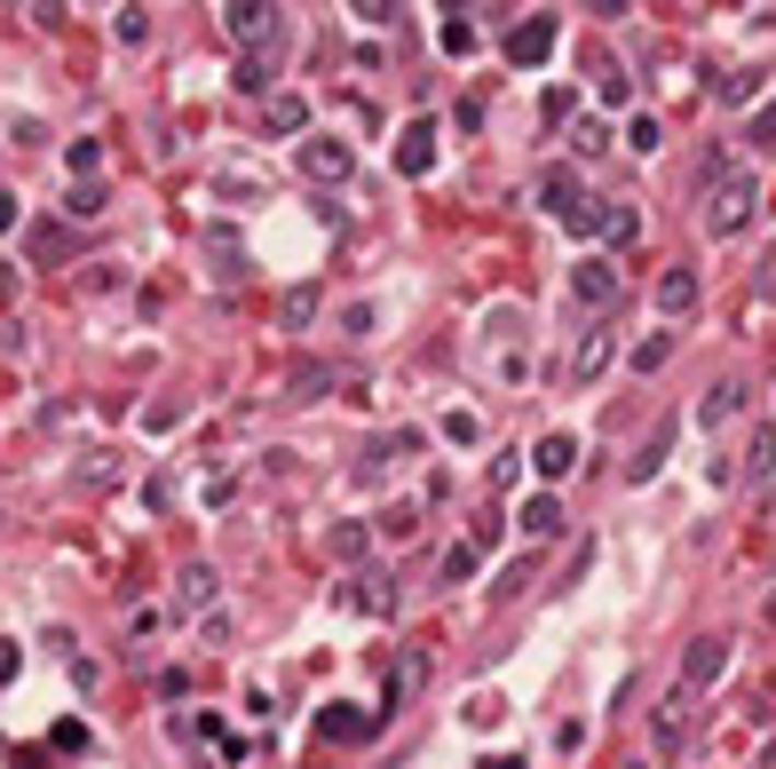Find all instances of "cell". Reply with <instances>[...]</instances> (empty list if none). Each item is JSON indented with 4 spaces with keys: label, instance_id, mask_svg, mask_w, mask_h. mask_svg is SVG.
<instances>
[{
    "label": "cell",
    "instance_id": "1",
    "mask_svg": "<svg viewBox=\"0 0 776 769\" xmlns=\"http://www.w3.org/2000/svg\"><path fill=\"white\" fill-rule=\"evenodd\" d=\"M697 198H705V207H697L705 215V239H737V230L753 222V207H761V183L745 175V167H729V175H714Z\"/></svg>",
    "mask_w": 776,
    "mask_h": 769
},
{
    "label": "cell",
    "instance_id": "2",
    "mask_svg": "<svg viewBox=\"0 0 776 769\" xmlns=\"http://www.w3.org/2000/svg\"><path fill=\"white\" fill-rule=\"evenodd\" d=\"M618 294H626L618 262H611V254H579V271H570V310L602 318V310H618Z\"/></svg>",
    "mask_w": 776,
    "mask_h": 769
},
{
    "label": "cell",
    "instance_id": "3",
    "mask_svg": "<svg viewBox=\"0 0 776 769\" xmlns=\"http://www.w3.org/2000/svg\"><path fill=\"white\" fill-rule=\"evenodd\" d=\"M563 222L579 230V239H634V215L618 207V198H579Z\"/></svg>",
    "mask_w": 776,
    "mask_h": 769
},
{
    "label": "cell",
    "instance_id": "4",
    "mask_svg": "<svg viewBox=\"0 0 776 769\" xmlns=\"http://www.w3.org/2000/svg\"><path fill=\"white\" fill-rule=\"evenodd\" d=\"M721 675H729V643H721V634H697V643H690V658H682V698L714 690Z\"/></svg>",
    "mask_w": 776,
    "mask_h": 769
},
{
    "label": "cell",
    "instance_id": "5",
    "mask_svg": "<svg viewBox=\"0 0 776 769\" xmlns=\"http://www.w3.org/2000/svg\"><path fill=\"white\" fill-rule=\"evenodd\" d=\"M373 714H364V707H349V698H333V707L317 714V738H333V746H364V738H373Z\"/></svg>",
    "mask_w": 776,
    "mask_h": 769
},
{
    "label": "cell",
    "instance_id": "6",
    "mask_svg": "<svg viewBox=\"0 0 776 769\" xmlns=\"http://www.w3.org/2000/svg\"><path fill=\"white\" fill-rule=\"evenodd\" d=\"M555 32H563L555 16H523V24L508 32V64H547V56H555Z\"/></svg>",
    "mask_w": 776,
    "mask_h": 769
},
{
    "label": "cell",
    "instance_id": "7",
    "mask_svg": "<svg viewBox=\"0 0 776 769\" xmlns=\"http://www.w3.org/2000/svg\"><path fill=\"white\" fill-rule=\"evenodd\" d=\"M673 428H682V421H673V413H665V421L650 428V437H642V452H634V460H626V484H650V477H658V468H665V452H673Z\"/></svg>",
    "mask_w": 776,
    "mask_h": 769
},
{
    "label": "cell",
    "instance_id": "8",
    "mask_svg": "<svg viewBox=\"0 0 776 769\" xmlns=\"http://www.w3.org/2000/svg\"><path fill=\"white\" fill-rule=\"evenodd\" d=\"M658 310L665 318L697 310V271H690V262H665V271H658Z\"/></svg>",
    "mask_w": 776,
    "mask_h": 769
},
{
    "label": "cell",
    "instance_id": "9",
    "mask_svg": "<svg viewBox=\"0 0 776 769\" xmlns=\"http://www.w3.org/2000/svg\"><path fill=\"white\" fill-rule=\"evenodd\" d=\"M396 167H404V175H428V167H436V119H413L396 136Z\"/></svg>",
    "mask_w": 776,
    "mask_h": 769
},
{
    "label": "cell",
    "instance_id": "10",
    "mask_svg": "<svg viewBox=\"0 0 776 769\" xmlns=\"http://www.w3.org/2000/svg\"><path fill=\"white\" fill-rule=\"evenodd\" d=\"M222 32H230V41H269V32H278V9H254V0H230V9H222Z\"/></svg>",
    "mask_w": 776,
    "mask_h": 769
},
{
    "label": "cell",
    "instance_id": "11",
    "mask_svg": "<svg viewBox=\"0 0 776 769\" xmlns=\"http://www.w3.org/2000/svg\"><path fill=\"white\" fill-rule=\"evenodd\" d=\"M682 730H690V698H682V690H673V698H665V707L650 714V738H658V754H673V746H682Z\"/></svg>",
    "mask_w": 776,
    "mask_h": 769
},
{
    "label": "cell",
    "instance_id": "12",
    "mask_svg": "<svg viewBox=\"0 0 776 769\" xmlns=\"http://www.w3.org/2000/svg\"><path fill=\"white\" fill-rule=\"evenodd\" d=\"M531 468H538V477H570V468H579V437H563V428H555V437H538Z\"/></svg>",
    "mask_w": 776,
    "mask_h": 769
},
{
    "label": "cell",
    "instance_id": "13",
    "mask_svg": "<svg viewBox=\"0 0 776 769\" xmlns=\"http://www.w3.org/2000/svg\"><path fill=\"white\" fill-rule=\"evenodd\" d=\"M301 167H310L317 183H341L357 159H349V144H301Z\"/></svg>",
    "mask_w": 776,
    "mask_h": 769
},
{
    "label": "cell",
    "instance_id": "14",
    "mask_svg": "<svg viewBox=\"0 0 776 769\" xmlns=\"http://www.w3.org/2000/svg\"><path fill=\"white\" fill-rule=\"evenodd\" d=\"M602 365H611V333H587V342L570 349V389H587V381L602 374Z\"/></svg>",
    "mask_w": 776,
    "mask_h": 769
},
{
    "label": "cell",
    "instance_id": "15",
    "mask_svg": "<svg viewBox=\"0 0 776 769\" xmlns=\"http://www.w3.org/2000/svg\"><path fill=\"white\" fill-rule=\"evenodd\" d=\"M262 127H269V136H301V127H310V104H301V95H269Z\"/></svg>",
    "mask_w": 776,
    "mask_h": 769
},
{
    "label": "cell",
    "instance_id": "16",
    "mask_svg": "<svg viewBox=\"0 0 776 769\" xmlns=\"http://www.w3.org/2000/svg\"><path fill=\"white\" fill-rule=\"evenodd\" d=\"M523 531H531V540H555V531H563V500H555V492L523 500Z\"/></svg>",
    "mask_w": 776,
    "mask_h": 769
},
{
    "label": "cell",
    "instance_id": "17",
    "mask_svg": "<svg viewBox=\"0 0 776 769\" xmlns=\"http://www.w3.org/2000/svg\"><path fill=\"white\" fill-rule=\"evenodd\" d=\"M737 413H745V381H721V389L697 405V421H705V428H721V421H737Z\"/></svg>",
    "mask_w": 776,
    "mask_h": 769
},
{
    "label": "cell",
    "instance_id": "18",
    "mask_svg": "<svg viewBox=\"0 0 776 769\" xmlns=\"http://www.w3.org/2000/svg\"><path fill=\"white\" fill-rule=\"evenodd\" d=\"M538 198H547L555 215H570L579 207V175H570V167H547V175H538Z\"/></svg>",
    "mask_w": 776,
    "mask_h": 769
},
{
    "label": "cell",
    "instance_id": "19",
    "mask_svg": "<svg viewBox=\"0 0 776 769\" xmlns=\"http://www.w3.org/2000/svg\"><path fill=\"white\" fill-rule=\"evenodd\" d=\"M175 587H183V611H207V604H215V595H222V579L207 572V563H190V572H183Z\"/></svg>",
    "mask_w": 776,
    "mask_h": 769
},
{
    "label": "cell",
    "instance_id": "20",
    "mask_svg": "<svg viewBox=\"0 0 776 769\" xmlns=\"http://www.w3.org/2000/svg\"><path fill=\"white\" fill-rule=\"evenodd\" d=\"M317 302H325V294H317V286H293V294H286V302H278V318H286L293 333H310V325H317Z\"/></svg>",
    "mask_w": 776,
    "mask_h": 769
},
{
    "label": "cell",
    "instance_id": "21",
    "mask_svg": "<svg viewBox=\"0 0 776 769\" xmlns=\"http://www.w3.org/2000/svg\"><path fill=\"white\" fill-rule=\"evenodd\" d=\"M104 207H112V198H104V183H80L72 198H63V222H95Z\"/></svg>",
    "mask_w": 776,
    "mask_h": 769
},
{
    "label": "cell",
    "instance_id": "22",
    "mask_svg": "<svg viewBox=\"0 0 776 769\" xmlns=\"http://www.w3.org/2000/svg\"><path fill=\"white\" fill-rule=\"evenodd\" d=\"M325 548L341 555V563H357L364 548H373V531H364V524H333V531H325Z\"/></svg>",
    "mask_w": 776,
    "mask_h": 769
},
{
    "label": "cell",
    "instance_id": "23",
    "mask_svg": "<svg viewBox=\"0 0 776 769\" xmlns=\"http://www.w3.org/2000/svg\"><path fill=\"white\" fill-rule=\"evenodd\" d=\"M286 389H293V405H310L317 389H333V374H325V365H301V374H293Z\"/></svg>",
    "mask_w": 776,
    "mask_h": 769
},
{
    "label": "cell",
    "instance_id": "24",
    "mask_svg": "<svg viewBox=\"0 0 776 769\" xmlns=\"http://www.w3.org/2000/svg\"><path fill=\"white\" fill-rule=\"evenodd\" d=\"M112 32H119V48H143V41H151V16H143V9H119Z\"/></svg>",
    "mask_w": 776,
    "mask_h": 769
},
{
    "label": "cell",
    "instance_id": "25",
    "mask_svg": "<svg viewBox=\"0 0 776 769\" xmlns=\"http://www.w3.org/2000/svg\"><path fill=\"white\" fill-rule=\"evenodd\" d=\"M626 151H642V159L658 151V119H650V112H634V119H626Z\"/></svg>",
    "mask_w": 776,
    "mask_h": 769
},
{
    "label": "cell",
    "instance_id": "26",
    "mask_svg": "<svg viewBox=\"0 0 776 769\" xmlns=\"http://www.w3.org/2000/svg\"><path fill=\"white\" fill-rule=\"evenodd\" d=\"M673 357V333H650V342L642 349H634V374H658V365Z\"/></svg>",
    "mask_w": 776,
    "mask_h": 769
},
{
    "label": "cell",
    "instance_id": "27",
    "mask_svg": "<svg viewBox=\"0 0 776 769\" xmlns=\"http://www.w3.org/2000/svg\"><path fill=\"white\" fill-rule=\"evenodd\" d=\"M381 531H389V540H413V531H420V508H413V500H396Z\"/></svg>",
    "mask_w": 776,
    "mask_h": 769
},
{
    "label": "cell",
    "instance_id": "28",
    "mask_svg": "<svg viewBox=\"0 0 776 769\" xmlns=\"http://www.w3.org/2000/svg\"><path fill=\"white\" fill-rule=\"evenodd\" d=\"M753 95H761V72H729L721 80V104H753Z\"/></svg>",
    "mask_w": 776,
    "mask_h": 769
},
{
    "label": "cell",
    "instance_id": "29",
    "mask_svg": "<svg viewBox=\"0 0 776 769\" xmlns=\"http://www.w3.org/2000/svg\"><path fill=\"white\" fill-rule=\"evenodd\" d=\"M63 254V222H40L32 230V262H56Z\"/></svg>",
    "mask_w": 776,
    "mask_h": 769
},
{
    "label": "cell",
    "instance_id": "30",
    "mask_svg": "<svg viewBox=\"0 0 776 769\" xmlns=\"http://www.w3.org/2000/svg\"><path fill=\"white\" fill-rule=\"evenodd\" d=\"M467 48H476V24H460V9L444 16V56H467Z\"/></svg>",
    "mask_w": 776,
    "mask_h": 769
},
{
    "label": "cell",
    "instance_id": "31",
    "mask_svg": "<svg viewBox=\"0 0 776 769\" xmlns=\"http://www.w3.org/2000/svg\"><path fill=\"white\" fill-rule=\"evenodd\" d=\"M745 468H753V477H768V468H776V428H761V437H753V452H745Z\"/></svg>",
    "mask_w": 776,
    "mask_h": 769
},
{
    "label": "cell",
    "instance_id": "32",
    "mask_svg": "<svg viewBox=\"0 0 776 769\" xmlns=\"http://www.w3.org/2000/svg\"><path fill=\"white\" fill-rule=\"evenodd\" d=\"M476 563H484L476 548H444V579H476Z\"/></svg>",
    "mask_w": 776,
    "mask_h": 769
},
{
    "label": "cell",
    "instance_id": "33",
    "mask_svg": "<svg viewBox=\"0 0 776 769\" xmlns=\"http://www.w3.org/2000/svg\"><path fill=\"white\" fill-rule=\"evenodd\" d=\"M444 437H452V445H476V437H484V421H476V413H452V421H444Z\"/></svg>",
    "mask_w": 776,
    "mask_h": 769
},
{
    "label": "cell",
    "instance_id": "34",
    "mask_svg": "<svg viewBox=\"0 0 776 769\" xmlns=\"http://www.w3.org/2000/svg\"><path fill=\"white\" fill-rule=\"evenodd\" d=\"M95 159H104V151H95V144H88V136H80V144H72V151H63V167H72V175H95Z\"/></svg>",
    "mask_w": 776,
    "mask_h": 769
},
{
    "label": "cell",
    "instance_id": "35",
    "mask_svg": "<svg viewBox=\"0 0 776 769\" xmlns=\"http://www.w3.org/2000/svg\"><path fill=\"white\" fill-rule=\"evenodd\" d=\"M341 333H349V342H364V333H373V310L349 302V310H341Z\"/></svg>",
    "mask_w": 776,
    "mask_h": 769
},
{
    "label": "cell",
    "instance_id": "36",
    "mask_svg": "<svg viewBox=\"0 0 776 769\" xmlns=\"http://www.w3.org/2000/svg\"><path fill=\"white\" fill-rule=\"evenodd\" d=\"M239 88H246V95H262V88H269V64H262V56H246V64H239Z\"/></svg>",
    "mask_w": 776,
    "mask_h": 769
},
{
    "label": "cell",
    "instance_id": "37",
    "mask_svg": "<svg viewBox=\"0 0 776 769\" xmlns=\"http://www.w3.org/2000/svg\"><path fill=\"white\" fill-rule=\"evenodd\" d=\"M16 666H24V651H16V643H0V682H16Z\"/></svg>",
    "mask_w": 776,
    "mask_h": 769
},
{
    "label": "cell",
    "instance_id": "38",
    "mask_svg": "<svg viewBox=\"0 0 776 769\" xmlns=\"http://www.w3.org/2000/svg\"><path fill=\"white\" fill-rule=\"evenodd\" d=\"M753 144H776V104H768V112L753 119Z\"/></svg>",
    "mask_w": 776,
    "mask_h": 769
},
{
    "label": "cell",
    "instance_id": "39",
    "mask_svg": "<svg viewBox=\"0 0 776 769\" xmlns=\"http://www.w3.org/2000/svg\"><path fill=\"white\" fill-rule=\"evenodd\" d=\"M16 215H24V207H16V191H0V230H16Z\"/></svg>",
    "mask_w": 776,
    "mask_h": 769
},
{
    "label": "cell",
    "instance_id": "40",
    "mask_svg": "<svg viewBox=\"0 0 776 769\" xmlns=\"http://www.w3.org/2000/svg\"><path fill=\"white\" fill-rule=\"evenodd\" d=\"M484 769H523V754H491V761H484Z\"/></svg>",
    "mask_w": 776,
    "mask_h": 769
},
{
    "label": "cell",
    "instance_id": "41",
    "mask_svg": "<svg viewBox=\"0 0 776 769\" xmlns=\"http://www.w3.org/2000/svg\"><path fill=\"white\" fill-rule=\"evenodd\" d=\"M761 769H776V738H761Z\"/></svg>",
    "mask_w": 776,
    "mask_h": 769
},
{
    "label": "cell",
    "instance_id": "42",
    "mask_svg": "<svg viewBox=\"0 0 776 769\" xmlns=\"http://www.w3.org/2000/svg\"><path fill=\"white\" fill-rule=\"evenodd\" d=\"M761 619H776V595H768V604H761Z\"/></svg>",
    "mask_w": 776,
    "mask_h": 769
},
{
    "label": "cell",
    "instance_id": "43",
    "mask_svg": "<svg viewBox=\"0 0 776 769\" xmlns=\"http://www.w3.org/2000/svg\"><path fill=\"white\" fill-rule=\"evenodd\" d=\"M626 769H650V761H626Z\"/></svg>",
    "mask_w": 776,
    "mask_h": 769
}]
</instances>
